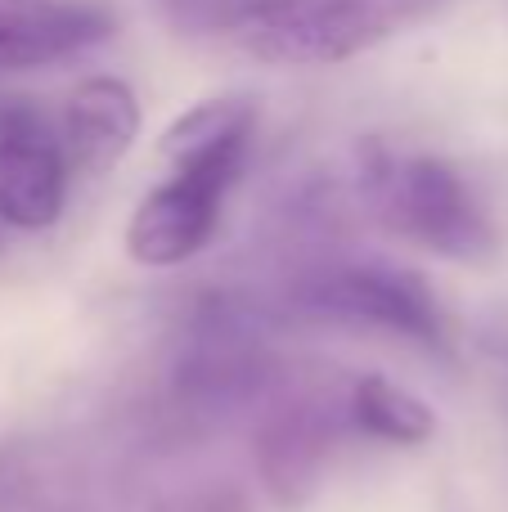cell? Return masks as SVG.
Segmentation results:
<instances>
[{
	"label": "cell",
	"mask_w": 508,
	"mask_h": 512,
	"mask_svg": "<svg viewBox=\"0 0 508 512\" xmlns=\"http://www.w3.org/2000/svg\"><path fill=\"white\" fill-rule=\"evenodd\" d=\"M360 194L369 212L414 248L459 265L495 256V225L468 180L432 153H392L383 144L360 149Z\"/></svg>",
	"instance_id": "obj_1"
},
{
	"label": "cell",
	"mask_w": 508,
	"mask_h": 512,
	"mask_svg": "<svg viewBox=\"0 0 508 512\" xmlns=\"http://www.w3.org/2000/svg\"><path fill=\"white\" fill-rule=\"evenodd\" d=\"M297 306L315 319L405 337V342L423 346L432 355H446L450 342H455L450 315L441 306V297L432 292V283L423 274L387 261L329 265V270L297 283Z\"/></svg>",
	"instance_id": "obj_2"
},
{
	"label": "cell",
	"mask_w": 508,
	"mask_h": 512,
	"mask_svg": "<svg viewBox=\"0 0 508 512\" xmlns=\"http://www.w3.org/2000/svg\"><path fill=\"white\" fill-rule=\"evenodd\" d=\"M225 32L275 68H333L392 32L378 0H243Z\"/></svg>",
	"instance_id": "obj_3"
},
{
	"label": "cell",
	"mask_w": 508,
	"mask_h": 512,
	"mask_svg": "<svg viewBox=\"0 0 508 512\" xmlns=\"http://www.w3.org/2000/svg\"><path fill=\"white\" fill-rule=\"evenodd\" d=\"M266 378V333L234 297H207L189 319L176 360V396L194 414H225L257 396Z\"/></svg>",
	"instance_id": "obj_4"
},
{
	"label": "cell",
	"mask_w": 508,
	"mask_h": 512,
	"mask_svg": "<svg viewBox=\"0 0 508 512\" xmlns=\"http://www.w3.org/2000/svg\"><path fill=\"white\" fill-rule=\"evenodd\" d=\"M230 185L234 176L221 171H171V180L135 203L126 221V256L144 270L185 265L212 243Z\"/></svg>",
	"instance_id": "obj_5"
},
{
	"label": "cell",
	"mask_w": 508,
	"mask_h": 512,
	"mask_svg": "<svg viewBox=\"0 0 508 512\" xmlns=\"http://www.w3.org/2000/svg\"><path fill=\"white\" fill-rule=\"evenodd\" d=\"M68 203V158L59 135L23 99L0 108V225L50 230Z\"/></svg>",
	"instance_id": "obj_6"
},
{
	"label": "cell",
	"mask_w": 508,
	"mask_h": 512,
	"mask_svg": "<svg viewBox=\"0 0 508 512\" xmlns=\"http://www.w3.org/2000/svg\"><path fill=\"white\" fill-rule=\"evenodd\" d=\"M113 14L99 0H0V72H27L99 45Z\"/></svg>",
	"instance_id": "obj_7"
},
{
	"label": "cell",
	"mask_w": 508,
	"mask_h": 512,
	"mask_svg": "<svg viewBox=\"0 0 508 512\" xmlns=\"http://www.w3.org/2000/svg\"><path fill=\"white\" fill-rule=\"evenodd\" d=\"M140 135V99L117 77H90L63 104V158L77 176H108Z\"/></svg>",
	"instance_id": "obj_8"
},
{
	"label": "cell",
	"mask_w": 508,
	"mask_h": 512,
	"mask_svg": "<svg viewBox=\"0 0 508 512\" xmlns=\"http://www.w3.org/2000/svg\"><path fill=\"white\" fill-rule=\"evenodd\" d=\"M333 441V418L311 400L284 405L266 418L257 441V468L275 504H302L324 477Z\"/></svg>",
	"instance_id": "obj_9"
},
{
	"label": "cell",
	"mask_w": 508,
	"mask_h": 512,
	"mask_svg": "<svg viewBox=\"0 0 508 512\" xmlns=\"http://www.w3.org/2000/svg\"><path fill=\"white\" fill-rule=\"evenodd\" d=\"M252 126H257V104L252 99H243V95L203 99V104L180 113L162 131L158 158L171 171H221V176L239 180Z\"/></svg>",
	"instance_id": "obj_10"
},
{
	"label": "cell",
	"mask_w": 508,
	"mask_h": 512,
	"mask_svg": "<svg viewBox=\"0 0 508 512\" xmlns=\"http://www.w3.org/2000/svg\"><path fill=\"white\" fill-rule=\"evenodd\" d=\"M347 423L360 436L383 445H405L419 450L437 436V409L419 396V391L392 382L387 373H360L347 391Z\"/></svg>",
	"instance_id": "obj_11"
},
{
	"label": "cell",
	"mask_w": 508,
	"mask_h": 512,
	"mask_svg": "<svg viewBox=\"0 0 508 512\" xmlns=\"http://www.w3.org/2000/svg\"><path fill=\"white\" fill-rule=\"evenodd\" d=\"M180 27H230L243 0H171Z\"/></svg>",
	"instance_id": "obj_12"
},
{
	"label": "cell",
	"mask_w": 508,
	"mask_h": 512,
	"mask_svg": "<svg viewBox=\"0 0 508 512\" xmlns=\"http://www.w3.org/2000/svg\"><path fill=\"white\" fill-rule=\"evenodd\" d=\"M176 512H243V504L230 495H203V499H180Z\"/></svg>",
	"instance_id": "obj_13"
}]
</instances>
